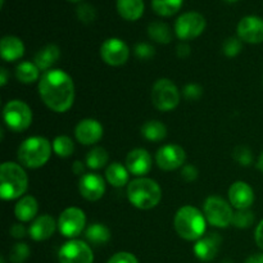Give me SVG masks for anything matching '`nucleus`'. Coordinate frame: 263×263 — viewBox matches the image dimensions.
Wrapping results in <instances>:
<instances>
[{"label":"nucleus","instance_id":"45","mask_svg":"<svg viewBox=\"0 0 263 263\" xmlns=\"http://www.w3.org/2000/svg\"><path fill=\"white\" fill-rule=\"evenodd\" d=\"M72 171L73 174L80 175V176H84L85 175V164L82 162L76 161L73 164H72Z\"/></svg>","mask_w":263,"mask_h":263},{"label":"nucleus","instance_id":"29","mask_svg":"<svg viewBox=\"0 0 263 263\" xmlns=\"http://www.w3.org/2000/svg\"><path fill=\"white\" fill-rule=\"evenodd\" d=\"M86 239L95 246L107 244L110 239V231L103 223H92L86 230Z\"/></svg>","mask_w":263,"mask_h":263},{"label":"nucleus","instance_id":"30","mask_svg":"<svg viewBox=\"0 0 263 263\" xmlns=\"http://www.w3.org/2000/svg\"><path fill=\"white\" fill-rule=\"evenodd\" d=\"M182 5V0H152L154 12L163 17H170L179 12Z\"/></svg>","mask_w":263,"mask_h":263},{"label":"nucleus","instance_id":"19","mask_svg":"<svg viewBox=\"0 0 263 263\" xmlns=\"http://www.w3.org/2000/svg\"><path fill=\"white\" fill-rule=\"evenodd\" d=\"M229 200L236 210H249L254 202V192L247 182L235 181L229 189Z\"/></svg>","mask_w":263,"mask_h":263},{"label":"nucleus","instance_id":"42","mask_svg":"<svg viewBox=\"0 0 263 263\" xmlns=\"http://www.w3.org/2000/svg\"><path fill=\"white\" fill-rule=\"evenodd\" d=\"M28 230L22 225V223H14V225L10 228V235L15 239H22L27 235Z\"/></svg>","mask_w":263,"mask_h":263},{"label":"nucleus","instance_id":"24","mask_svg":"<svg viewBox=\"0 0 263 263\" xmlns=\"http://www.w3.org/2000/svg\"><path fill=\"white\" fill-rule=\"evenodd\" d=\"M117 10L122 18L127 21H136L143 15V0H117Z\"/></svg>","mask_w":263,"mask_h":263},{"label":"nucleus","instance_id":"21","mask_svg":"<svg viewBox=\"0 0 263 263\" xmlns=\"http://www.w3.org/2000/svg\"><path fill=\"white\" fill-rule=\"evenodd\" d=\"M0 54L2 58L7 62L18 61L25 54V45L22 40L15 36H4L0 41Z\"/></svg>","mask_w":263,"mask_h":263},{"label":"nucleus","instance_id":"14","mask_svg":"<svg viewBox=\"0 0 263 263\" xmlns=\"http://www.w3.org/2000/svg\"><path fill=\"white\" fill-rule=\"evenodd\" d=\"M236 32L241 41L248 44H261L263 43V20L256 15L244 17L239 22Z\"/></svg>","mask_w":263,"mask_h":263},{"label":"nucleus","instance_id":"40","mask_svg":"<svg viewBox=\"0 0 263 263\" xmlns=\"http://www.w3.org/2000/svg\"><path fill=\"white\" fill-rule=\"evenodd\" d=\"M107 263H139L138 258L128 252H118L110 257Z\"/></svg>","mask_w":263,"mask_h":263},{"label":"nucleus","instance_id":"13","mask_svg":"<svg viewBox=\"0 0 263 263\" xmlns=\"http://www.w3.org/2000/svg\"><path fill=\"white\" fill-rule=\"evenodd\" d=\"M186 153L177 144H167L158 149L156 154V163L163 171H175L185 163Z\"/></svg>","mask_w":263,"mask_h":263},{"label":"nucleus","instance_id":"36","mask_svg":"<svg viewBox=\"0 0 263 263\" xmlns=\"http://www.w3.org/2000/svg\"><path fill=\"white\" fill-rule=\"evenodd\" d=\"M241 50H243V43L239 37H229L223 41L222 51L226 57L233 58L238 55Z\"/></svg>","mask_w":263,"mask_h":263},{"label":"nucleus","instance_id":"23","mask_svg":"<svg viewBox=\"0 0 263 263\" xmlns=\"http://www.w3.org/2000/svg\"><path fill=\"white\" fill-rule=\"evenodd\" d=\"M39 212V203L32 195H25L17 202L14 207V215L21 222H28L33 220Z\"/></svg>","mask_w":263,"mask_h":263},{"label":"nucleus","instance_id":"18","mask_svg":"<svg viewBox=\"0 0 263 263\" xmlns=\"http://www.w3.org/2000/svg\"><path fill=\"white\" fill-rule=\"evenodd\" d=\"M221 243H222V239L218 234H208L195 241L193 251L198 259L203 262H210L217 256Z\"/></svg>","mask_w":263,"mask_h":263},{"label":"nucleus","instance_id":"41","mask_svg":"<svg viewBox=\"0 0 263 263\" xmlns=\"http://www.w3.org/2000/svg\"><path fill=\"white\" fill-rule=\"evenodd\" d=\"M181 177L187 182H193L198 179V170L192 164H185L181 170Z\"/></svg>","mask_w":263,"mask_h":263},{"label":"nucleus","instance_id":"34","mask_svg":"<svg viewBox=\"0 0 263 263\" xmlns=\"http://www.w3.org/2000/svg\"><path fill=\"white\" fill-rule=\"evenodd\" d=\"M30 248L26 243H17L9 252V261L12 263H23L30 257Z\"/></svg>","mask_w":263,"mask_h":263},{"label":"nucleus","instance_id":"1","mask_svg":"<svg viewBox=\"0 0 263 263\" xmlns=\"http://www.w3.org/2000/svg\"><path fill=\"white\" fill-rule=\"evenodd\" d=\"M39 94L49 109L67 112L74 102L73 80L62 69H49L39 80Z\"/></svg>","mask_w":263,"mask_h":263},{"label":"nucleus","instance_id":"31","mask_svg":"<svg viewBox=\"0 0 263 263\" xmlns=\"http://www.w3.org/2000/svg\"><path fill=\"white\" fill-rule=\"evenodd\" d=\"M109 161V154L104 148H97L91 149L86 156V166L91 170H100L105 166Z\"/></svg>","mask_w":263,"mask_h":263},{"label":"nucleus","instance_id":"10","mask_svg":"<svg viewBox=\"0 0 263 263\" xmlns=\"http://www.w3.org/2000/svg\"><path fill=\"white\" fill-rule=\"evenodd\" d=\"M86 225V216L77 207L66 208L58 218V229L66 238L73 239L79 236Z\"/></svg>","mask_w":263,"mask_h":263},{"label":"nucleus","instance_id":"12","mask_svg":"<svg viewBox=\"0 0 263 263\" xmlns=\"http://www.w3.org/2000/svg\"><path fill=\"white\" fill-rule=\"evenodd\" d=\"M100 57L109 66H122L128 61L130 49H128L127 44L121 39L110 37L107 39L100 46Z\"/></svg>","mask_w":263,"mask_h":263},{"label":"nucleus","instance_id":"6","mask_svg":"<svg viewBox=\"0 0 263 263\" xmlns=\"http://www.w3.org/2000/svg\"><path fill=\"white\" fill-rule=\"evenodd\" d=\"M3 118L10 130L21 133L27 130L32 123V110L22 100H9L3 109Z\"/></svg>","mask_w":263,"mask_h":263},{"label":"nucleus","instance_id":"25","mask_svg":"<svg viewBox=\"0 0 263 263\" xmlns=\"http://www.w3.org/2000/svg\"><path fill=\"white\" fill-rule=\"evenodd\" d=\"M128 170L120 162H113L105 170V179L112 186L122 187L128 182Z\"/></svg>","mask_w":263,"mask_h":263},{"label":"nucleus","instance_id":"15","mask_svg":"<svg viewBox=\"0 0 263 263\" xmlns=\"http://www.w3.org/2000/svg\"><path fill=\"white\" fill-rule=\"evenodd\" d=\"M153 166V159L148 151L143 148L133 149L126 157V168L134 176L144 177Z\"/></svg>","mask_w":263,"mask_h":263},{"label":"nucleus","instance_id":"3","mask_svg":"<svg viewBox=\"0 0 263 263\" xmlns=\"http://www.w3.org/2000/svg\"><path fill=\"white\" fill-rule=\"evenodd\" d=\"M28 187V177L22 166L14 162H4L0 167V197L14 200L22 197Z\"/></svg>","mask_w":263,"mask_h":263},{"label":"nucleus","instance_id":"33","mask_svg":"<svg viewBox=\"0 0 263 263\" xmlns=\"http://www.w3.org/2000/svg\"><path fill=\"white\" fill-rule=\"evenodd\" d=\"M254 222V213L251 210H238L234 212L233 225L238 229L251 228Z\"/></svg>","mask_w":263,"mask_h":263},{"label":"nucleus","instance_id":"20","mask_svg":"<svg viewBox=\"0 0 263 263\" xmlns=\"http://www.w3.org/2000/svg\"><path fill=\"white\" fill-rule=\"evenodd\" d=\"M58 222H55L51 216L41 215L33 220L31 226L28 228V234L35 241H43L53 236Z\"/></svg>","mask_w":263,"mask_h":263},{"label":"nucleus","instance_id":"48","mask_svg":"<svg viewBox=\"0 0 263 263\" xmlns=\"http://www.w3.org/2000/svg\"><path fill=\"white\" fill-rule=\"evenodd\" d=\"M257 168H258L259 171H261L263 174V153L261 154V156H259L258 161H257Z\"/></svg>","mask_w":263,"mask_h":263},{"label":"nucleus","instance_id":"38","mask_svg":"<svg viewBox=\"0 0 263 263\" xmlns=\"http://www.w3.org/2000/svg\"><path fill=\"white\" fill-rule=\"evenodd\" d=\"M182 95L187 100H198L203 95V87L198 84H187L182 90Z\"/></svg>","mask_w":263,"mask_h":263},{"label":"nucleus","instance_id":"11","mask_svg":"<svg viewBox=\"0 0 263 263\" xmlns=\"http://www.w3.org/2000/svg\"><path fill=\"white\" fill-rule=\"evenodd\" d=\"M58 261L59 263H92L94 254L85 241L72 239L61 247Z\"/></svg>","mask_w":263,"mask_h":263},{"label":"nucleus","instance_id":"49","mask_svg":"<svg viewBox=\"0 0 263 263\" xmlns=\"http://www.w3.org/2000/svg\"><path fill=\"white\" fill-rule=\"evenodd\" d=\"M225 2H229V3H234V2H236V0H225Z\"/></svg>","mask_w":263,"mask_h":263},{"label":"nucleus","instance_id":"5","mask_svg":"<svg viewBox=\"0 0 263 263\" xmlns=\"http://www.w3.org/2000/svg\"><path fill=\"white\" fill-rule=\"evenodd\" d=\"M53 145L43 136H32L23 141L17 152L21 166L27 168H40L50 159Z\"/></svg>","mask_w":263,"mask_h":263},{"label":"nucleus","instance_id":"8","mask_svg":"<svg viewBox=\"0 0 263 263\" xmlns=\"http://www.w3.org/2000/svg\"><path fill=\"white\" fill-rule=\"evenodd\" d=\"M152 103L161 112H170L180 103V91L176 85L168 79H159L153 85Z\"/></svg>","mask_w":263,"mask_h":263},{"label":"nucleus","instance_id":"32","mask_svg":"<svg viewBox=\"0 0 263 263\" xmlns=\"http://www.w3.org/2000/svg\"><path fill=\"white\" fill-rule=\"evenodd\" d=\"M53 152L61 158H67V157L72 156L74 151V144L71 138L66 135L57 136L53 140Z\"/></svg>","mask_w":263,"mask_h":263},{"label":"nucleus","instance_id":"46","mask_svg":"<svg viewBox=\"0 0 263 263\" xmlns=\"http://www.w3.org/2000/svg\"><path fill=\"white\" fill-rule=\"evenodd\" d=\"M244 263H263V253H256L249 256Z\"/></svg>","mask_w":263,"mask_h":263},{"label":"nucleus","instance_id":"4","mask_svg":"<svg viewBox=\"0 0 263 263\" xmlns=\"http://www.w3.org/2000/svg\"><path fill=\"white\" fill-rule=\"evenodd\" d=\"M127 198L131 204L139 210H152L161 202L162 189L154 180L138 177L128 182Z\"/></svg>","mask_w":263,"mask_h":263},{"label":"nucleus","instance_id":"9","mask_svg":"<svg viewBox=\"0 0 263 263\" xmlns=\"http://www.w3.org/2000/svg\"><path fill=\"white\" fill-rule=\"evenodd\" d=\"M205 18L198 12H186L177 18L175 23V32L182 41L193 40L202 35L205 30Z\"/></svg>","mask_w":263,"mask_h":263},{"label":"nucleus","instance_id":"50","mask_svg":"<svg viewBox=\"0 0 263 263\" xmlns=\"http://www.w3.org/2000/svg\"><path fill=\"white\" fill-rule=\"evenodd\" d=\"M69 2H73V3H77V2H81V0H69Z\"/></svg>","mask_w":263,"mask_h":263},{"label":"nucleus","instance_id":"37","mask_svg":"<svg viewBox=\"0 0 263 263\" xmlns=\"http://www.w3.org/2000/svg\"><path fill=\"white\" fill-rule=\"evenodd\" d=\"M77 17H79V20L81 22L90 23L97 17V10L89 3H84V4H80L77 7Z\"/></svg>","mask_w":263,"mask_h":263},{"label":"nucleus","instance_id":"44","mask_svg":"<svg viewBox=\"0 0 263 263\" xmlns=\"http://www.w3.org/2000/svg\"><path fill=\"white\" fill-rule=\"evenodd\" d=\"M254 239H256V243L259 247V249L263 251V220L257 226L256 233H254Z\"/></svg>","mask_w":263,"mask_h":263},{"label":"nucleus","instance_id":"35","mask_svg":"<svg viewBox=\"0 0 263 263\" xmlns=\"http://www.w3.org/2000/svg\"><path fill=\"white\" fill-rule=\"evenodd\" d=\"M234 159L238 162L240 166H251L253 163V153L249 148L244 145H239L234 149V153H233Z\"/></svg>","mask_w":263,"mask_h":263},{"label":"nucleus","instance_id":"28","mask_svg":"<svg viewBox=\"0 0 263 263\" xmlns=\"http://www.w3.org/2000/svg\"><path fill=\"white\" fill-rule=\"evenodd\" d=\"M148 35L158 44H170L172 40V32L168 25L161 21H154L148 26Z\"/></svg>","mask_w":263,"mask_h":263},{"label":"nucleus","instance_id":"43","mask_svg":"<svg viewBox=\"0 0 263 263\" xmlns=\"http://www.w3.org/2000/svg\"><path fill=\"white\" fill-rule=\"evenodd\" d=\"M176 54L179 58H187L190 54V46L186 43H180L176 48Z\"/></svg>","mask_w":263,"mask_h":263},{"label":"nucleus","instance_id":"2","mask_svg":"<svg viewBox=\"0 0 263 263\" xmlns=\"http://www.w3.org/2000/svg\"><path fill=\"white\" fill-rule=\"evenodd\" d=\"M205 223L207 220L204 213L192 205L180 208L174 218V228L177 235L189 241H197L205 235Z\"/></svg>","mask_w":263,"mask_h":263},{"label":"nucleus","instance_id":"22","mask_svg":"<svg viewBox=\"0 0 263 263\" xmlns=\"http://www.w3.org/2000/svg\"><path fill=\"white\" fill-rule=\"evenodd\" d=\"M59 57H61V49L55 44H48L35 54L33 63L39 67L40 71L46 72L58 62Z\"/></svg>","mask_w":263,"mask_h":263},{"label":"nucleus","instance_id":"16","mask_svg":"<svg viewBox=\"0 0 263 263\" xmlns=\"http://www.w3.org/2000/svg\"><path fill=\"white\" fill-rule=\"evenodd\" d=\"M74 136L82 145H92L103 138V126L94 118H86L77 123Z\"/></svg>","mask_w":263,"mask_h":263},{"label":"nucleus","instance_id":"7","mask_svg":"<svg viewBox=\"0 0 263 263\" xmlns=\"http://www.w3.org/2000/svg\"><path fill=\"white\" fill-rule=\"evenodd\" d=\"M204 217L210 225L218 229H225L233 223L234 211L231 205L217 195L208 197L204 202Z\"/></svg>","mask_w":263,"mask_h":263},{"label":"nucleus","instance_id":"17","mask_svg":"<svg viewBox=\"0 0 263 263\" xmlns=\"http://www.w3.org/2000/svg\"><path fill=\"white\" fill-rule=\"evenodd\" d=\"M80 194L89 202H97L104 195L105 182L98 174H85L79 184Z\"/></svg>","mask_w":263,"mask_h":263},{"label":"nucleus","instance_id":"26","mask_svg":"<svg viewBox=\"0 0 263 263\" xmlns=\"http://www.w3.org/2000/svg\"><path fill=\"white\" fill-rule=\"evenodd\" d=\"M15 77L22 84H33L40 80V69L32 62H22L15 67Z\"/></svg>","mask_w":263,"mask_h":263},{"label":"nucleus","instance_id":"51","mask_svg":"<svg viewBox=\"0 0 263 263\" xmlns=\"http://www.w3.org/2000/svg\"><path fill=\"white\" fill-rule=\"evenodd\" d=\"M3 3H4V0H2V5H3Z\"/></svg>","mask_w":263,"mask_h":263},{"label":"nucleus","instance_id":"27","mask_svg":"<svg viewBox=\"0 0 263 263\" xmlns=\"http://www.w3.org/2000/svg\"><path fill=\"white\" fill-rule=\"evenodd\" d=\"M141 135L149 141H162L167 136V127L161 121H148L141 126Z\"/></svg>","mask_w":263,"mask_h":263},{"label":"nucleus","instance_id":"47","mask_svg":"<svg viewBox=\"0 0 263 263\" xmlns=\"http://www.w3.org/2000/svg\"><path fill=\"white\" fill-rule=\"evenodd\" d=\"M7 80H8V71L3 67L2 71H0V85H2V86H5Z\"/></svg>","mask_w":263,"mask_h":263},{"label":"nucleus","instance_id":"39","mask_svg":"<svg viewBox=\"0 0 263 263\" xmlns=\"http://www.w3.org/2000/svg\"><path fill=\"white\" fill-rule=\"evenodd\" d=\"M135 54L140 59H151L156 54L153 46L148 43H139L135 46Z\"/></svg>","mask_w":263,"mask_h":263}]
</instances>
